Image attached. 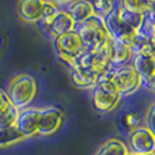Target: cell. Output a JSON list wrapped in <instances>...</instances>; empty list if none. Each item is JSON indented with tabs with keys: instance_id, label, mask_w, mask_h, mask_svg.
I'll return each mask as SVG.
<instances>
[{
	"instance_id": "1",
	"label": "cell",
	"mask_w": 155,
	"mask_h": 155,
	"mask_svg": "<svg viewBox=\"0 0 155 155\" xmlns=\"http://www.w3.org/2000/svg\"><path fill=\"white\" fill-rule=\"evenodd\" d=\"M101 80L112 82L121 97L131 95L143 84L140 76L131 64L120 65V67L110 64V67L98 78V82Z\"/></svg>"
},
{
	"instance_id": "2",
	"label": "cell",
	"mask_w": 155,
	"mask_h": 155,
	"mask_svg": "<svg viewBox=\"0 0 155 155\" xmlns=\"http://www.w3.org/2000/svg\"><path fill=\"white\" fill-rule=\"evenodd\" d=\"M5 94L12 106H15L18 110H23L29 107V105L34 99L37 94V83L33 76L21 74L8 83Z\"/></svg>"
},
{
	"instance_id": "3",
	"label": "cell",
	"mask_w": 155,
	"mask_h": 155,
	"mask_svg": "<svg viewBox=\"0 0 155 155\" xmlns=\"http://www.w3.org/2000/svg\"><path fill=\"white\" fill-rule=\"evenodd\" d=\"M75 31L79 34L80 40H82L84 51L90 52H94L102 42H105L109 38L104 19L98 18L95 15L93 18L87 19L86 22H83L82 25H78Z\"/></svg>"
},
{
	"instance_id": "4",
	"label": "cell",
	"mask_w": 155,
	"mask_h": 155,
	"mask_svg": "<svg viewBox=\"0 0 155 155\" xmlns=\"http://www.w3.org/2000/svg\"><path fill=\"white\" fill-rule=\"evenodd\" d=\"M123 97L109 80H101L93 88V105L99 113H109L117 107Z\"/></svg>"
},
{
	"instance_id": "5",
	"label": "cell",
	"mask_w": 155,
	"mask_h": 155,
	"mask_svg": "<svg viewBox=\"0 0 155 155\" xmlns=\"http://www.w3.org/2000/svg\"><path fill=\"white\" fill-rule=\"evenodd\" d=\"M54 51L57 53L59 60L61 59H78L84 52V46L80 40L79 34L74 30L71 33L63 34L54 38Z\"/></svg>"
},
{
	"instance_id": "6",
	"label": "cell",
	"mask_w": 155,
	"mask_h": 155,
	"mask_svg": "<svg viewBox=\"0 0 155 155\" xmlns=\"http://www.w3.org/2000/svg\"><path fill=\"white\" fill-rule=\"evenodd\" d=\"M104 23L107 30V34L110 35V38H113L114 41H118V42L125 44V45H128L131 48L132 42H134V38L137 31H135L134 29H131L124 22L120 21L116 8L104 19Z\"/></svg>"
},
{
	"instance_id": "7",
	"label": "cell",
	"mask_w": 155,
	"mask_h": 155,
	"mask_svg": "<svg viewBox=\"0 0 155 155\" xmlns=\"http://www.w3.org/2000/svg\"><path fill=\"white\" fill-rule=\"evenodd\" d=\"M129 153L136 155L155 154V137L146 127H140L129 134Z\"/></svg>"
},
{
	"instance_id": "8",
	"label": "cell",
	"mask_w": 155,
	"mask_h": 155,
	"mask_svg": "<svg viewBox=\"0 0 155 155\" xmlns=\"http://www.w3.org/2000/svg\"><path fill=\"white\" fill-rule=\"evenodd\" d=\"M40 114L41 110L37 109V107H26L23 110H19V116L15 127L26 139L38 134Z\"/></svg>"
},
{
	"instance_id": "9",
	"label": "cell",
	"mask_w": 155,
	"mask_h": 155,
	"mask_svg": "<svg viewBox=\"0 0 155 155\" xmlns=\"http://www.w3.org/2000/svg\"><path fill=\"white\" fill-rule=\"evenodd\" d=\"M40 123H38V135L48 136L52 135L60 128L63 123V114L57 107L48 106L41 107Z\"/></svg>"
},
{
	"instance_id": "10",
	"label": "cell",
	"mask_w": 155,
	"mask_h": 155,
	"mask_svg": "<svg viewBox=\"0 0 155 155\" xmlns=\"http://www.w3.org/2000/svg\"><path fill=\"white\" fill-rule=\"evenodd\" d=\"M129 64L140 76L143 84L147 86L148 82L155 75V56L148 54H134Z\"/></svg>"
},
{
	"instance_id": "11",
	"label": "cell",
	"mask_w": 155,
	"mask_h": 155,
	"mask_svg": "<svg viewBox=\"0 0 155 155\" xmlns=\"http://www.w3.org/2000/svg\"><path fill=\"white\" fill-rule=\"evenodd\" d=\"M41 21H45L49 23V26H51V35L54 38L60 37L63 34H67V33H71L76 29L75 22L72 21V18L70 16V14L67 11L60 10L53 18L41 19Z\"/></svg>"
},
{
	"instance_id": "12",
	"label": "cell",
	"mask_w": 155,
	"mask_h": 155,
	"mask_svg": "<svg viewBox=\"0 0 155 155\" xmlns=\"http://www.w3.org/2000/svg\"><path fill=\"white\" fill-rule=\"evenodd\" d=\"M18 14L25 22L38 23L42 19V0H22L18 3Z\"/></svg>"
},
{
	"instance_id": "13",
	"label": "cell",
	"mask_w": 155,
	"mask_h": 155,
	"mask_svg": "<svg viewBox=\"0 0 155 155\" xmlns=\"http://www.w3.org/2000/svg\"><path fill=\"white\" fill-rule=\"evenodd\" d=\"M75 25H82L87 19L94 16V10L90 2H71L68 3V7L65 8Z\"/></svg>"
},
{
	"instance_id": "14",
	"label": "cell",
	"mask_w": 155,
	"mask_h": 155,
	"mask_svg": "<svg viewBox=\"0 0 155 155\" xmlns=\"http://www.w3.org/2000/svg\"><path fill=\"white\" fill-rule=\"evenodd\" d=\"M71 78L72 82L75 83L78 87L80 88H94L95 84L98 83V75L90 70H83V68H78V70L71 71Z\"/></svg>"
},
{
	"instance_id": "15",
	"label": "cell",
	"mask_w": 155,
	"mask_h": 155,
	"mask_svg": "<svg viewBox=\"0 0 155 155\" xmlns=\"http://www.w3.org/2000/svg\"><path fill=\"white\" fill-rule=\"evenodd\" d=\"M132 49L128 45L118 41H113V52H112V64L113 65H125L132 60Z\"/></svg>"
},
{
	"instance_id": "16",
	"label": "cell",
	"mask_w": 155,
	"mask_h": 155,
	"mask_svg": "<svg viewBox=\"0 0 155 155\" xmlns=\"http://www.w3.org/2000/svg\"><path fill=\"white\" fill-rule=\"evenodd\" d=\"M132 53L134 54H148V56H155V46L153 41L147 35L142 34L140 31L136 33L134 38V42L131 45Z\"/></svg>"
},
{
	"instance_id": "17",
	"label": "cell",
	"mask_w": 155,
	"mask_h": 155,
	"mask_svg": "<svg viewBox=\"0 0 155 155\" xmlns=\"http://www.w3.org/2000/svg\"><path fill=\"white\" fill-rule=\"evenodd\" d=\"M116 11H117V15L120 18L121 22L129 26L131 29H134L135 31H139L140 27H142V23H143V18L144 15L142 14H136V12H131V11H127L125 8H123L120 4H116Z\"/></svg>"
},
{
	"instance_id": "18",
	"label": "cell",
	"mask_w": 155,
	"mask_h": 155,
	"mask_svg": "<svg viewBox=\"0 0 155 155\" xmlns=\"http://www.w3.org/2000/svg\"><path fill=\"white\" fill-rule=\"evenodd\" d=\"M129 148L118 139H109L99 147L95 155H128Z\"/></svg>"
},
{
	"instance_id": "19",
	"label": "cell",
	"mask_w": 155,
	"mask_h": 155,
	"mask_svg": "<svg viewBox=\"0 0 155 155\" xmlns=\"http://www.w3.org/2000/svg\"><path fill=\"white\" fill-rule=\"evenodd\" d=\"M26 137L16 129V127H8V128H0V148L7 146L15 144Z\"/></svg>"
},
{
	"instance_id": "20",
	"label": "cell",
	"mask_w": 155,
	"mask_h": 155,
	"mask_svg": "<svg viewBox=\"0 0 155 155\" xmlns=\"http://www.w3.org/2000/svg\"><path fill=\"white\" fill-rule=\"evenodd\" d=\"M118 4L123 8H125L127 11L131 12H136V14H147L151 8L154 7L155 2H143V0H123Z\"/></svg>"
},
{
	"instance_id": "21",
	"label": "cell",
	"mask_w": 155,
	"mask_h": 155,
	"mask_svg": "<svg viewBox=\"0 0 155 155\" xmlns=\"http://www.w3.org/2000/svg\"><path fill=\"white\" fill-rule=\"evenodd\" d=\"M19 116V110L15 106H8L5 110L0 112V128H8V127H15L16 120Z\"/></svg>"
},
{
	"instance_id": "22",
	"label": "cell",
	"mask_w": 155,
	"mask_h": 155,
	"mask_svg": "<svg viewBox=\"0 0 155 155\" xmlns=\"http://www.w3.org/2000/svg\"><path fill=\"white\" fill-rule=\"evenodd\" d=\"M94 10V15L98 16L101 19H105L113 10L116 8L114 2H109V0H98V2H91Z\"/></svg>"
},
{
	"instance_id": "23",
	"label": "cell",
	"mask_w": 155,
	"mask_h": 155,
	"mask_svg": "<svg viewBox=\"0 0 155 155\" xmlns=\"http://www.w3.org/2000/svg\"><path fill=\"white\" fill-rule=\"evenodd\" d=\"M121 124L123 127L127 129L128 132H134L135 129L140 128V124H142V120H140L139 114H135V113H127L121 117Z\"/></svg>"
},
{
	"instance_id": "24",
	"label": "cell",
	"mask_w": 155,
	"mask_h": 155,
	"mask_svg": "<svg viewBox=\"0 0 155 155\" xmlns=\"http://www.w3.org/2000/svg\"><path fill=\"white\" fill-rule=\"evenodd\" d=\"M146 128L154 135L155 137V104H153L150 106L147 112V116H146Z\"/></svg>"
},
{
	"instance_id": "25",
	"label": "cell",
	"mask_w": 155,
	"mask_h": 155,
	"mask_svg": "<svg viewBox=\"0 0 155 155\" xmlns=\"http://www.w3.org/2000/svg\"><path fill=\"white\" fill-rule=\"evenodd\" d=\"M8 106H11L10 99H8V97H7V94H5V91H2V90H0V112L5 110Z\"/></svg>"
},
{
	"instance_id": "26",
	"label": "cell",
	"mask_w": 155,
	"mask_h": 155,
	"mask_svg": "<svg viewBox=\"0 0 155 155\" xmlns=\"http://www.w3.org/2000/svg\"><path fill=\"white\" fill-rule=\"evenodd\" d=\"M147 87L150 88V90H153L154 93H155V75H154V78L153 79L150 80V82H148V84H147Z\"/></svg>"
},
{
	"instance_id": "27",
	"label": "cell",
	"mask_w": 155,
	"mask_h": 155,
	"mask_svg": "<svg viewBox=\"0 0 155 155\" xmlns=\"http://www.w3.org/2000/svg\"><path fill=\"white\" fill-rule=\"evenodd\" d=\"M128 155H136V154H134V153H129Z\"/></svg>"
},
{
	"instance_id": "28",
	"label": "cell",
	"mask_w": 155,
	"mask_h": 155,
	"mask_svg": "<svg viewBox=\"0 0 155 155\" xmlns=\"http://www.w3.org/2000/svg\"><path fill=\"white\" fill-rule=\"evenodd\" d=\"M146 155H155V154H146Z\"/></svg>"
}]
</instances>
